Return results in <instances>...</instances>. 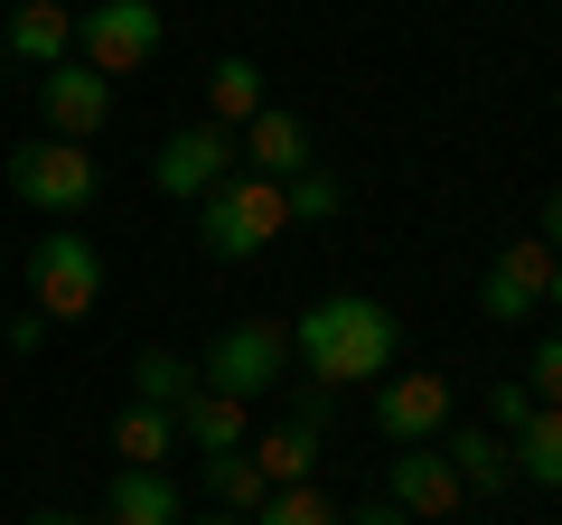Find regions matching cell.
Instances as JSON below:
<instances>
[{
    "label": "cell",
    "instance_id": "obj_7",
    "mask_svg": "<svg viewBox=\"0 0 562 525\" xmlns=\"http://www.w3.org/2000/svg\"><path fill=\"white\" fill-rule=\"evenodd\" d=\"M244 169V150H235V132L225 122H179L160 150H150V188L160 198H179V206H198L206 188H225Z\"/></svg>",
    "mask_w": 562,
    "mask_h": 525
},
{
    "label": "cell",
    "instance_id": "obj_10",
    "mask_svg": "<svg viewBox=\"0 0 562 525\" xmlns=\"http://www.w3.org/2000/svg\"><path fill=\"white\" fill-rule=\"evenodd\" d=\"M38 113H47L57 142H94L103 122H113V85H103L85 57H66V66H47V76H38Z\"/></svg>",
    "mask_w": 562,
    "mask_h": 525
},
{
    "label": "cell",
    "instance_id": "obj_30",
    "mask_svg": "<svg viewBox=\"0 0 562 525\" xmlns=\"http://www.w3.org/2000/svg\"><path fill=\"white\" fill-rule=\"evenodd\" d=\"M29 525H85V516H66V506H38V516H29Z\"/></svg>",
    "mask_w": 562,
    "mask_h": 525
},
{
    "label": "cell",
    "instance_id": "obj_26",
    "mask_svg": "<svg viewBox=\"0 0 562 525\" xmlns=\"http://www.w3.org/2000/svg\"><path fill=\"white\" fill-rule=\"evenodd\" d=\"M525 413H535V394H525V376L487 394V432H506V442H516V432H525Z\"/></svg>",
    "mask_w": 562,
    "mask_h": 525
},
{
    "label": "cell",
    "instance_id": "obj_12",
    "mask_svg": "<svg viewBox=\"0 0 562 525\" xmlns=\"http://www.w3.org/2000/svg\"><path fill=\"white\" fill-rule=\"evenodd\" d=\"M235 150H244V169H254V179H301V169H319L310 122H301V113H272V103L235 132Z\"/></svg>",
    "mask_w": 562,
    "mask_h": 525
},
{
    "label": "cell",
    "instance_id": "obj_16",
    "mask_svg": "<svg viewBox=\"0 0 562 525\" xmlns=\"http://www.w3.org/2000/svg\"><path fill=\"white\" fill-rule=\"evenodd\" d=\"M179 442L198 450H254V404H235V394H216V384H198V394H188L179 404Z\"/></svg>",
    "mask_w": 562,
    "mask_h": 525
},
{
    "label": "cell",
    "instance_id": "obj_27",
    "mask_svg": "<svg viewBox=\"0 0 562 525\" xmlns=\"http://www.w3.org/2000/svg\"><path fill=\"white\" fill-rule=\"evenodd\" d=\"M10 347H20V357H29V347H47V320H38V310H20V320H10Z\"/></svg>",
    "mask_w": 562,
    "mask_h": 525
},
{
    "label": "cell",
    "instance_id": "obj_19",
    "mask_svg": "<svg viewBox=\"0 0 562 525\" xmlns=\"http://www.w3.org/2000/svg\"><path fill=\"white\" fill-rule=\"evenodd\" d=\"M254 113H262V66L254 57H216V66H206V122L244 132Z\"/></svg>",
    "mask_w": 562,
    "mask_h": 525
},
{
    "label": "cell",
    "instance_id": "obj_18",
    "mask_svg": "<svg viewBox=\"0 0 562 525\" xmlns=\"http://www.w3.org/2000/svg\"><path fill=\"white\" fill-rule=\"evenodd\" d=\"M113 450H122V469H169V450H179V413L122 404L113 413Z\"/></svg>",
    "mask_w": 562,
    "mask_h": 525
},
{
    "label": "cell",
    "instance_id": "obj_32",
    "mask_svg": "<svg viewBox=\"0 0 562 525\" xmlns=\"http://www.w3.org/2000/svg\"><path fill=\"white\" fill-rule=\"evenodd\" d=\"M206 525H254V516H225V506H216V516H206Z\"/></svg>",
    "mask_w": 562,
    "mask_h": 525
},
{
    "label": "cell",
    "instance_id": "obj_24",
    "mask_svg": "<svg viewBox=\"0 0 562 525\" xmlns=\"http://www.w3.org/2000/svg\"><path fill=\"white\" fill-rule=\"evenodd\" d=\"M281 198H291V225H328L347 188L328 179V169H301V179H281Z\"/></svg>",
    "mask_w": 562,
    "mask_h": 525
},
{
    "label": "cell",
    "instance_id": "obj_4",
    "mask_svg": "<svg viewBox=\"0 0 562 525\" xmlns=\"http://www.w3.org/2000/svg\"><path fill=\"white\" fill-rule=\"evenodd\" d=\"M94 301H103V254L76 225H47V235L29 244V310H38L47 328H76V320H94Z\"/></svg>",
    "mask_w": 562,
    "mask_h": 525
},
{
    "label": "cell",
    "instance_id": "obj_33",
    "mask_svg": "<svg viewBox=\"0 0 562 525\" xmlns=\"http://www.w3.org/2000/svg\"><path fill=\"white\" fill-rule=\"evenodd\" d=\"M450 525H460V516H450Z\"/></svg>",
    "mask_w": 562,
    "mask_h": 525
},
{
    "label": "cell",
    "instance_id": "obj_28",
    "mask_svg": "<svg viewBox=\"0 0 562 525\" xmlns=\"http://www.w3.org/2000/svg\"><path fill=\"white\" fill-rule=\"evenodd\" d=\"M347 525H413V516H403V506H384V498H375V506H357V516H347Z\"/></svg>",
    "mask_w": 562,
    "mask_h": 525
},
{
    "label": "cell",
    "instance_id": "obj_9",
    "mask_svg": "<svg viewBox=\"0 0 562 525\" xmlns=\"http://www.w3.org/2000/svg\"><path fill=\"white\" fill-rule=\"evenodd\" d=\"M543 301H553V244H543V235H516L497 262H487L479 310H487V320H535Z\"/></svg>",
    "mask_w": 562,
    "mask_h": 525
},
{
    "label": "cell",
    "instance_id": "obj_23",
    "mask_svg": "<svg viewBox=\"0 0 562 525\" xmlns=\"http://www.w3.org/2000/svg\"><path fill=\"white\" fill-rule=\"evenodd\" d=\"M254 525H347V516L328 506V488L310 479V488H272V498L254 506Z\"/></svg>",
    "mask_w": 562,
    "mask_h": 525
},
{
    "label": "cell",
    "instance_id": "obj_8",
    "mask_svg": "<svg viewBox=\"0 0 562 525\" xmlns=\"http://www.w3.org/2000/svg\"><path fill=\"white\" fill-rule=\"evenodd\" d=\"M384 506H403L413 525H450L469 506V488H460V469L441 460V442H413V450H394V469H384Z\"/></svg>",
    "mask_w": 562,
    "mask_h": 525
},
{
    "label": "cell",
    "instance_id": "obj_3",
    "mask_svg": "<svg viewBox=\"0 0 562 525\" xmlns=\"http://www.w3.org/2000/svg\"><path fill=\"white\" fill-rule=\"evenodd\" d=\"M10 198L38 206V216H85V206L103 198V160L94 142H57V132H38L29 150H10Z\"/></svg>",
    "mask_w": 562,
    "mask_h": 525
},
{
    "label": "cell",
    "instance_id": "obj_6",
    "mask_svg": "<svg viewBox=\"0 0 562 525\" xmlns=\"http://www.w3.org/2000/svg\"><path fill=\"white\" fill-rule=\"evenodd\" d=\"M281 376H291V328H281V320H235V328H216V347L198 357V384L235 394V404L272 394Z\"/></svg>",
    "mask_w": 562,
    "mask_h": 525
},
{
    "label": "cell",
    "instance_id": "obj_11",
    "mask_svg": "<svg viewBox=\"0 0 562 525\" xmlns=\"http://www.w3.org/2000/svg\"><path fill=\"white\" fill-rule=\"evenodd\" d=\"M375 432L394 450L441 442V432H450V376H384L375 384Z\"/></svg>",
    "mask_w": 562,
    "mask_h": 525
},
{
    "label": "cell",
    "instance_id": "obj_1",
    "mask_svg": "<svg viewBox=\"0 0 562 525\" xmlns=\"http://www.w3.org/2000/svg\"><path fill=\"white\" fill-rule=\"evenodd\" d=\"M394 347H403V320L384 301H366V291H328L291 328V366L310 384H328V394L338 384H384L394 376Z\"/></svg>",
    "mask_w": 562,
    "mask_h": 525
},
{
    "label": "cell",
    "instance_id": "obj_15",
    "mask_svg": "<svg viewBox=\"0 0 562 525\" xmlns=\"http://www.w3.org/2000/svg\"><path fill=\"white\" fill-rule=\"evenodd\" d=\"M441 460L460 469L469 498H506V488H516V442H506V432H487V423L441 432Z\"/></svg>",
    "mask_w": 562,
    "mask_h": 525
},
{
    "label": "cell",
    "instance_id": "obj_2",
    "mask_svg": "<svg viewBox=\"0 0 562 525\" xmlns=\"http://www.w3.org/2000/svg\"><path fill=\"white\" fill-rule=\"evenodd\" d=\"M281 235H291V198H281V179L235 169L225 188H206V198H198V244L216 262H254V254H272Z\"/></svg>",
    "mask_w": 562,
    "mask_h": 525
},
{
    "label": "cell",
    "instance_id": "obj_20",
    "mask_svg": "<svg viewBox=\"0 0 562 525\" xmlns=\"http://www.w3.org/2000/svg\"><path fill=\"white\" fill-rule=\"evenodd\" d=\"M188 394H198V366H188L179 347H140V357H132V404H150V413H179Z\"/></svg>",
    "mask_w": 562,
    "mask_h": 525
},
{
    "label": "cell",
    "instance_id": "obj_31",
    "mask_svg": "<svg viewBox=\"0 0 562 525\" xmlns=\"http://www.w3.org/2000/svg\"><path fill=\"white\" fill-rule=\"evenodd\" d=\"M543 310H562V254H553V301H543Z\"/></svg>",
    "mask_w": 562,
    "mask_h": 525
},
{
    "label": "cell",
    "instance_id": "obj_22",
    "mask_svg": "<svg viewBox=\"0 0 562 525\" xmlns=\"http://www.w3.org/2000/svg\"><path fill=\"white\" fill-rule=\"evenodd\" d=\"M198 469H206V498H216L225 516H254V506L272 498V479L254 469V450H206Z\"/></svg>",
    "mask_w": 562,
    "mask_h": 525
},
{
    "label": "cell",
    "instance_id": "obj_25",
    "mask_svg": "<svg viewBox=\"0 0 562 525\" xmlns=\"http://www.w3.org/2000/svg\"><path fill=\"white\" fill-rule=\"evenodd\" d=\"M525 394H535V404H562V328L535 338V357H525Z\"/></svg>",
    "mask_w": 562,
    "mask_h": 525
},
{
    "label": "cell",
    "instance_id": "obj_29",
    "mask_svg": "<svg viewBox=\"0 0 562 525\" xmlns=\"http://www.w3.org/2000/svg\"><path fill=\"white\" fill-rule=\"evenodd\" d=\"M543 244H553V254H562V188H553V198H543Z\"/></svg>",
    "mask_w": 562,
    "mask_h": 525
},
{
    "label": "cell",
    "instance_id": "obj_21",
    "mask_svg": "<svg viewBox=\"0 0 562 525\" xmlns=\"http://www.w3.org/2000/svg\"><path fill=\"white\" fill-rule=\"evenodd\" d=\"M516 479L525 488H562V404H535L516 432Z\"/></svg>",
    "mask_w": 562,
    "mask_h": 525
},
{
    "label": "cell",
    "instance_id": "obj_17",
    "mask_svg": "<svg viewBox=\"0 0 562 525\" xmlns=\"http://www.w3.org/2000/svg\"><path fill=\"white\" fill-rule=\"evenodd\" d=\"M254 469L272 488H310L319 479V423H272V432H254Z\"/></svg>",
    "mask_w": 562,
    "mask_h": 525
},
{
    "label": "cell",
    "instance_id": "obj_14",
    "mask_svg": "<svg viewBox=\"0 0 562 525\" xmlns=\"http://www.w3.org/2000/svg\"><path fill=\"white\" fill-rule=\"evenodd\" d=\"M103 525H188V498L169 469H113L103 488Z\"/></svg>",
    "mask_w": 562,
    "mask_h": 525
},
{
    "label": "cell",
    "instance_id": "obj_13",
    "mask_svg": "<svg viewBox=\"0 0 562 525\" xmlns=\"http://www.w3.org/2000/svg\"><path fill=\"white\" fill-rule=\"evenodd\" d=\"M0 47H10L29 76H47V66L76 57V10H66V0H20V10H10V29H0Z\"/></svg>",
    "mask_w": 562,
    "mask_h": 525
},
{
    "label": "cell",
    "instance_id": "obj_5",
    "mask_svg": "<svg viewBox=\"0 0 562 525\" xmlns=\"http://www.w3.org/2000/svg\"><path fill=\"white\" fill-rule=\"evenodd\" d=\"M160 47H169L160 0H94V10H76V57L94 66L103 85H113V76H140V66H160Z\"/></svg>",
    "mask_w": 562,
    "mask_h": 525
}]
</instances>
